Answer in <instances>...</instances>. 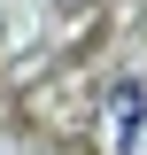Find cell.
Segmentation results:
<instances>
[{
    "label": "cell",
    "mask_w": 147,
    "mask_h": 155,
    "mask_svg": "<svg viewBox=\"0 0 147 155\" xmlns=\"http://www.w3.org/2000/svg\"><path fill=\"white\" fill-rule=\"evenodd\" d=\"M139 124H147V85L139 78H116V93H109V140H116V155L139 147Z\"/></svg>",
    "instance_id": "1"
}]
</instances>
